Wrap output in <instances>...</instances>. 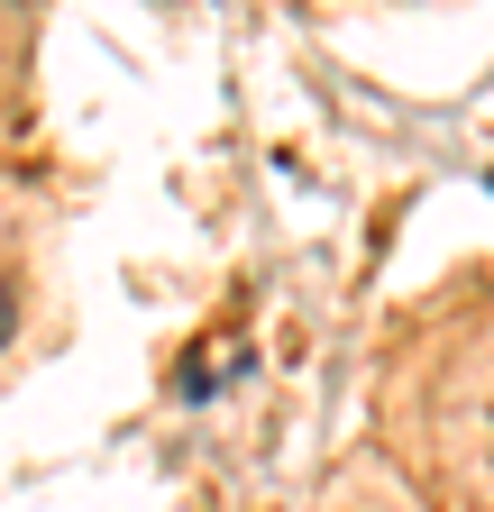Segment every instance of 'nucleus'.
Segmentation results:
<instances>
[{"label":"nucleus","instance_id":"nucleus-1","mask_svg":"<svg viewBox=\"0 0 494 512\" xmlns=\"http://www.w3.org/2000/svg\"><path fill=\"white\" fill-rule=\"evenodd\" d=\"M0 339H10V284H0Z\"/></svg>","mask_w":494,"mask_h":512}]
</instances>
